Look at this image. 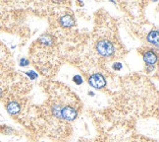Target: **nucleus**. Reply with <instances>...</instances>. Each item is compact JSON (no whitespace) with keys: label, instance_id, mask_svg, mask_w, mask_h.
Here are the masks:
<instances>
[{"label":"nucleus","instance_id":"nucleus-7","mask_svg":"<svg viewBox=\"0 0 159 142\" xmlns=\"http://www.w3.org/2000/svg\"><path fill=\"white\" fill-rule=\"evenodd\" d=\"M148 41L152 45H155V47H158V32L155 31H151L148 36Z\"/></svg>","mask_w":159,"mask_h":142},{"label":"nucleus","instance_id":"nucleus-2","mask_svg":"<svg viewBox=\"0 0 159 142\" xmlns=\"http://www.w3.org/2000/svg\"><path fill=\"white\" fill-rule=\"evenodd\" d=\"M89 82L95 89H101L103 87H105V85H106L105 78L103 77L101 74H99V73L93 74V76H90Z\"/></svg>","mask_w":159,"mask_h":142},{"label":"nucleus","instance_id":"nucleus-3","mask_svg":"<svg viewBox=\"0 0 159 142\" xmlns=\"http://www.w3.org/2000/svg\"><path fill=\"white\" fill-rule=\"evenodd\" d=\"M78 115V112L72 107H65L61 110V118H63L66 120L72 121L76 120Z\"/></svg>","mask_w":159,"mask_h":142},{"label":"nucleus","instance_id":"nucleus-9","mask_svg":"<svg viewBox=\"0 0 159 142\" xmlns=\"http://www.w3.org/2000/svg\"><path fill=\"white\" fill-rule=\"evenodd\" d=\"M27 74L28 75L32 78V79H35L36 77H38V75H36V73L35 72H34V71H29V72H27Z\"/></svg>","mask_w":159,"mask_h":142},{"label":"nucleus","instance_id":"nucleus-6","mask_svg":"<svg viewBox=\"0 0 159 142\" xmlns=\"http://www.w3.org/2000/svg\"><path fill=\"white\" fill-rule=\"evenodd\" d=\"M60 23L62 24L64 27H72L75 25V20L73 19V17L69 15H65L63 17H61Z\"/></svg>","mask_w":159,"mask_h":142},{"label":"nucleus","instance_id":"nucleus-10","mask_svg":"<svg viewBox=\"0 0 159 142\" xmlns=\"http://www.w3.org/2000/svg\"><path fill=\"white\" fill-rule=\"evenodd\" d=\"M20 64H21L22 66H27V65L29 64V60L26 59V58H22V59L20 60Z\"/></svg>","mask_w":159,"mask_h":142},{"label":"nucleus","instance_id":"nucleus-11","mask_svg":"<svg viewBox=\"0 0 159 142\" xmlns=\"http://www.w3.org/2000/svg\"><path fill=\"white\" fill-rule=\"evenodd\" d=\"M122 67H123V65H122L121 63H115L114 65H113V68L115 69V70H121L122 69Z\"/></svg>","mask_w":159,"mask_h":142},{"label":"nucleus","instance_id":"nucleus-12","mask_svg":"<svg viewBox=\"0 0 159 142\" xmlns=\"http://www.w3.org/2000/svg\"><path fill=\"white\" fill-rule=\"evenodd\" d=\"M2 95H3V91H2V89L0 88V98L2 97Z\"/></svg>","mask_w":159,"mask_h":142},{"label":"nucleus","instance_id":"nucleus-8","mask_svg":"<svg viewBox=\"0 0 159 142\" xmlns=\"http://www.w3.org/2000/svg\"><path fill=\"white\" fill-rule=\"evenodd\" d=\"M74 81L77 83V84H82L83 83V79H82V77L80 76V75H76L75 77H74Z\"/></svg>","mask_w":159,"mask_h":142},{"label":"nucleus","instance_id":"nucleus-4","mask_svg":"<svg viewBox=\"0 0 159 142\" xmlns=\"http://www.w3.org/2000/svg\"><path fill=\"white\" fill-rule=\"evenodd\" d=\"M6 109H7V112L10 115H17L21 112V106L18 102H10L7 104L6 106Z\"/></svg>","mask_w":159,"mask_h":142},{"label":"nucleus","instance_id":"nucleus-1","mask_svg":"<svg viewBox=\"0 0 159 142\" xmlns=\"http://www.w3.org/2000/svg\"><path fill=\"white\" fill-rule=\"evenodd\" d=\"M96 49L100 55L104 57H110L112 56L115 52V47L111 42L107 40H101L97 42L96 45Z\"/></svg>","mask_w":159,"mask_h":142},{"label":"nucleus","instance_id":"nucleus-5","mask_svg":"<svg viewBox=\"0 0 159 142\" xmlns=\"http://www.w3.org/2000/svg\"><path fill=\"white\" fill-rule=\"evenodd\" d=\"M143 59H144L146 64L153 65V64H155V62L157 61V55H156V53H154L152 51H149L145 52L143 54Z\"/></svg>","mask_w":159,"mask_h":142}]
</instances>
